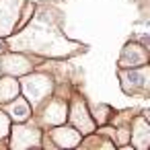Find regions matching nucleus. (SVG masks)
I'll return each mask as SVG.
<instances>
[{
	"label": "nucleus",
	"mask_w": 150,
	"mask_h": 150,
	"mask_svg": "<svg viewBox=\"0 0 150 150\" xmlns=\"http://www.w3.org/2000/svg\"><path fill=\"white\" fill-rule=\"evenodd\" d=\"M27 0H0V39L17 31Z\"/></svg>",
	"instance_id": "obj_6"
},
{
	"label": "nucleus",
	"mask_w": 150,
	"mask_h": 150,
	"mask_svg": "<svg viewBox=\"0 0 150 150\" xmlns=\"http://www.w3.org/2000/svg\"><path fill=\"white\" fill-rule=\"evenodd\" d=\"M17 95H21L19 78L8 76V74H0V105H2V103H8V101L15 99Z\"/></svg>",
	"instance_id": "obj_13"
},
{
	"label": "nucleus",
	"mask_w": 150,
	"mask_h": 150,
	"mask_svg": "<svg viewBox=\"0 0 150 150\" xmlns=\"http://www.w3.org/2000/svg\"><path fill=\"white\" fill-rule=\"evenodd\" d=\"M47 136H50V142L58 148H76V146H80V140H82V134L76 127L66 125V123L50 127Z\"/></svg>",
	"instance_id": "obj_10"
},
{
	"label": "nucleus",
	"mask_w": 150,
	"mask_h": 150,
	"mask_svg": "<svg viewBox=\"0 0 150 150\" xmlns=\"http://www.w3.org/2000/svg\"><path fill=\"white\" fill-rule=\"evenodd\" d=\"M113 109L109 105H93V111H91V117L97 125H107L113 117Z\"/></svg>",
	"instance_id": "obj_14"
},
{
	"label": "nucleus",
	"mask_w": 150,
	"mask_h": 150,
	"mask_svg": "<svg viewBox=\"0 0 150 150\" xmlns=\"http://www.w3.org/2000/svg\"><path fill=\"white\" fill-rule=\"evenodd\" d=\"M19 86H21L23 97L29 101V105L37 109L54 93V78L47 76V74H43V72L31 70L29 74H23L19 78Z\"/></svg>",
	"instance_id": "obj_2"
},
{
	"label": "nucleus",
	"mask_w": 150,
	"mask_h": 150,
	"mask_svg": "<svg viewBox=\"0 0 150 150\" xmlns=\"http://www.w3.org/2000/svg\"><path fill=\"white\" fill-rule=\"evenodd\" d=\"M6 146L13 150H23V148H33V146H41L43 144V132L37 123L27 121H19V123H11V132L6 138Z\"/></svg>",
	"instance_id": "obj_4"
},
{
	"label": "nucleus",
	"mask_w": 150,
	"mask_h": 150,
	"mask_svg": "<svg viewBox=\"0 0 150 150\" xmlns=\"http://www.w3.org/2000/svg\"><path fill=\"white\" fill-rule=\"evenodd\" d=\"M8 52H23L37 58H68L84 50L82 43L70 39L62 31V21L56 19L52 6L33 8L29 21L4 37Z\"/></svg>",
	"instance_id": "obj_1"
},
{
	"label": "nucleus",
	"mask_w": 150,
	"mask_h": 150,
	"mask_svg": "<svg viewBox=\"0 0 150 150\" xmlns=\"http://www.w3.org/2000/svg\"><path fill=\"white\" fill-rule=\"evenodd\" d=\"M129 144L138 150H146L150 146V123L146 119V111L134 119L129 129Z\"/></svg>",
	"instance_id": "obj_11"
},
{
	"label": "nucleus",
	"mask_w": 150,
	"mask_h": 150,
	"mask_svg": "<svg viewBox=\"0 0 150 150\" xmlns=\"http://www.w3.org/2000/svg\"><path fill=\"white\" fill-rule=\"evenodd\" d=\"M11 117L0 109V142H4L6 138H8V132H11Z\"/></svg>",
	"instance_id": "obj_15"
},
{
	"label": "nucleus",
	"mask_w": 150,
	"mask_h": 150,
	"mask_svg": "<svg viewBox=\"0 0 150 150\" xmlns=\"http://www.w3.org/2000/svg\"><path fill=\"white\" fill-rule=\"evenodd\" d=\"M37 109H41V115H39V127L45 125V127H54V125H60V123H66L68 119V101L64 99H50L47 103L43 101Z\"/></svg>",
	"instance_id": "obj_8"
},
{
	"label": "nucleus",
	"mask_w": 150,
	"mask_h": 150,
	"mask_svg": "<svg viewBox=\"0 0 150 150\" xmlns=\"http://www.w3.org/2000/svg\"><path fill=\"white\" fill-rule=\"evenodd\" d=\"M68 119H70V125L76 127L82 136L84 134H93L97 129V123L91 117V111L86 107V101L82 97H78V95H74V99L68 105Z\"/></svg>",
	"instance_id": "obj_7"
},
{
	"label": "nucleus",
	"mask_w": 150,
	"mask_h": 150,
	"mask_svg": "<svg viewBox=\"0 0 150 150\" xmlns=\"http://www.w3.org/2000/svg\"><path fill=\"white\" fill-rule=\"evenodd\" d=\"M2 109L8 117H11V121L13 123H19V121H27V119H31V105H29V101L25 99V97H21V95H17L15 99H11L8 103H2Z\"/></svg>",
	"instance_id": "obj_12"
},
{
	"label": "nucleus",
	"mask_w": 150,
	"mask_h": 150,
	"mask_svg": "<svg viewBox=\"0 0 150 150\" xmlns=\"http://www.w3.org/2000/svg\"><path fill=\"white\" fill-rule=\"evenodd\" d=\"M117 78L125 95H140L148 97L150 93V68L148 64L136 68H117Z\"/></svg>",
	"instance_id": "obj_3"
},
{
	"label": "nucleus",
	"mask_w": 150,
	"mask_h": 150,
	"mask_svg": "<svg viewBox=\"0 0 150 150\" xmlns=\"http://www.w3.org/2000/svg\"><path fill=\"white\" fill-rule=\"evenodd\" d=\"M37 58H29L23 52H4L0 54V74H8L15 78H21L23 74H29L35 70Z\"/></svg>",
	"instance_id": "obj_5"
},
{
	"label": "nucleus",
	"mask_w": 150,
	"mask_h": 150,
	"mask_svg": "<svg viewBox=\"0 0 150 150\" xmlns=\"http://www.w3.org/2000/svg\"><path fill=\"white\" fill-rule=\"evenodd\" d=\"M142 64H148V45L138 41H127L119 54L117 68H136Z\"/></svg>",
	"instance_id": "obj_9"
}]
</instances>
